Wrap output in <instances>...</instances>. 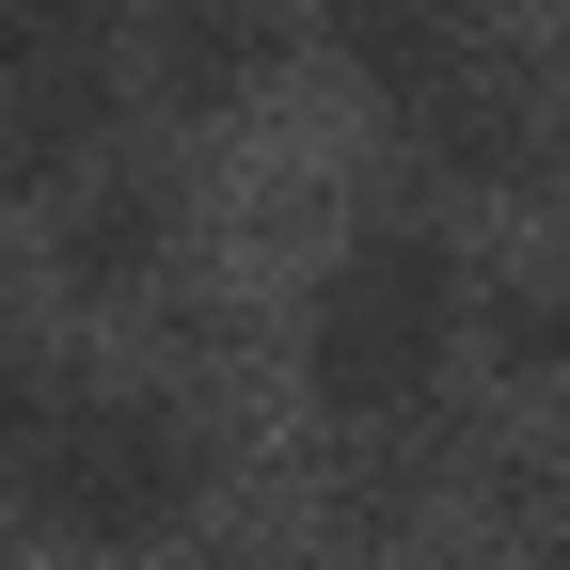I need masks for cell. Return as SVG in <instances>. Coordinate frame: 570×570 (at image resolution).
<instances>
[{"instance_id": "obj_1", "label": "cell", "mask_w": 570, "mask_h": 570, "mask_svg": "<svg viewBox=\"0 0 570 570\" xmlns=\"http://www.w3.org/2000/svg\"><path fill=\"white\" fill-rule=\"evenodd\" d=\"M475 348V285L460 254L428 238V223H365L333 269H317V302H302V396L333 428H396L444 396V365Z\"/></svg>"}, {"instance_id": "obj_2", "label": "cell", "mask_w": 570, "mask_h": 570, "mask_svg": "<svg viewBox=\"0 0 570 570\" xmlns=\"http://www.w3.org/2000/svg\"><path fill=\"white\" fill-rule=\"evenodd\" d=\"M17 508H32L63 554H159V539H190V508H206V428H190L175 396L80 381V412H63L48 460L17 475Z\"/></svg>"}, {"instance_id": "obj_3", "label": "cell", "mask_w": 570, "mask_h": 570, "mask_svg": "<svg viewBox=\"0 0 570 570\" xmlns=\"http://www.w3.org/2000/svg\"><path fill=\"white\" fill-rule=\"evenodd\" d=\"M127 80H142L127 0H0V190H17V206H63V190L96 175Z\"/></svg>"}, {"instance_id": "obj_4", "label": "cell", "mask_w": 570, "mask_h": 570, "mask_svg": "<svg viewBox=\"0 0 570 570\" xmlns=\"http://www.w3.org/2000/svg\"><path fill=\"white\" fill-rule=\"evenodd\" d=\"M285 63V0H142V96L159 111H238Z\"/></svg>"}, {"instance_id": "obj_5", "label": "cell", "mask_w": 570, "mask_h": 570, "mask_svg": "<svg viewBox=\"0 0 570 570\" xmlns=\"http://www.w3.org/2000/svg\"><path fill=\"white\" fill-rule=\"evenodd\" d=\"M333 63H348V96L365 111H396V127H428L460 80H475V32L444 17V0H333Z\"/></svg>"}, {"instance_id": "obj_6", "label": "cell", "mask_w": 570, "mask_h": 570, "mask_svg": "<svg viewBox=\"0 0 570 570\" xmlns=\"http://www.w3.org/2000/svg\"><path fill=\"white\" fill-rule=\"evenodd\" d=\"M175 269V175H80L48 223V285L63 302H142Z\"/></svg>"}, {"instance_id": "obj_7", "label": "cell", "mask_w": 570, "mask_h": 570, "mask_svg": "<svg viewBox=\"0 0 570 570\" xmlns=\"http://www.w3.org/2000/svg\"><path fill=\"white\" fill-rule=\"evenodd\" d=\"M412 142H428V159H444L460 190H523V175H539V96L508 80V63H475V80H460L444 111H428Z\"/></svg>"}, {"instance_id": "obj_8", "label": "cell", "mask_w": 570, "mask_h": 570, "mask_svg": "<svg viewBox=\"0 0 570 570\" xmlns=\"http://www.w3.org/2000/svg\"><path fill=\"white\" fill-rule=\"evenodd\" d=\"M63 412H80V365H48V348H0V475H32Z\"/></svg>"}, {"instance_id": "obj_9", "label": "cell", "mask_w": 570, "mask_h": 570, "mask_svg": "<svg viewBox=\"0 0 570 570\" xmlns=\"http://www.w3.org/2000/svg\"><path fill=\"white\" fill-rule=\"evenodd\" d=\"M491 365L508 381H570V269H539V285L491 302Z\"/></svg>"}, {"instance_id": "obj_10", "label": "cell", "mask_w": 570, "mask_h": 570, "mask_svg": "<svg viewBox=\"0 0 570 570\" xmlns=\"http://www.w3.org/2000/svg\"><path fill=\"white\" fill-rule=\"evenodd\" d=\"M175 570H285V554H254V539H175Z\"/></svg>"}, {"instance_id": "obj_11", "label": "cell", "mask_w": 570, "mask_h": 570, "mask_svg": "<svg viewBox=\"0 0 570 570\" xmlns=\"http://www.w3.org/2000/svg\"><path fill=\"white\" fill-rule=\"evenodd\" d=\"M0 348H17V269H0Z\"/></svg>"}, {"instance_id": "obj_12", "label": "cell", "mask_w": 570, "mask_h": 570, "mask_svg": "<svg viewBox=\"0 0 570 570\" xmlns=\"http://www.w3.org/2000/svg\"><path fill=\"white\" fill-rule=\"evenodd\" d=\"M523 570H570V539H554V554H523Z\"/></svg>"}, {"instance_id": "obj_13", "label": "cell", "mask_w": 570, "mask_h": 570, "mask_svg": "<svg viewBox=\"0 0 570 570\" xmlns=\"http://www.w3.org/2000/svg\"><path fill=\"white\" fill-rule=\"evenodd\" d=\"M554 32H570V0H554Z\"/></svg>"}]
</instances>
